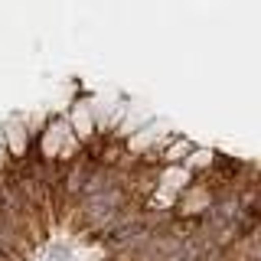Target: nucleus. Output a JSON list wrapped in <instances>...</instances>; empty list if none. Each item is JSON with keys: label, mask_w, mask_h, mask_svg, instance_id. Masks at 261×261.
<instances>
[{"label": "nucleus", "mask_w": 261, "mask_h": 261, "mask_svg": "<svg viewBox=\"0 0 261 261\" xmlns=\"http://www.w3.org/2000/svg\"><path fill=\"white\" fill-rule=\"evenodd\" d=\"M72 134V127H69V121L65 118H53L46 124L43 130V157L46 160H56L62 153V137H69Z\"/></svg>", "instance_id": "1"}, {"label": "nucleus", "mask_w": 261, "mask_h": 261, "mask_svg": "<svg viewBox=\"0 0 261 261\" xmlns=\"http://www.w3.org/2000/svg\"><path fill=\"white\" fill-rule=\"evenodd\" d=\"M69 127H72V134H79V144L85 141V137L95 134V121H92L88 105H72V111H69Z\"/></svg>", "instance_id": "2"}]
</instances>
